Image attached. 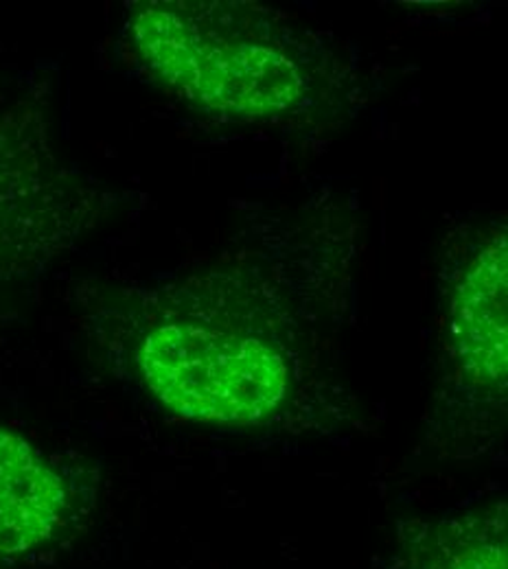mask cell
I'll list each match as a JSON object with an SVG mask.
<instances>
[{
	"label": "cell",
	"instance_id": "6da1fadb",
	"mask_svg": "<svg viewBox=\"0 0 508 569\" xmlns=\"http://www.w3.org/2000/svg\"><path fill=\"white\" fill-rule=\"evenodd\" d=\"M128 36L165 90L226 121H300L331 108L349 83L325 33L252 2H141Z\"/></svg>",
	"mask_w": 508,
	"mask_h": 569
},
{
	"label": "cell",
	"instance_id": "7a4b0ae2",
	"mask_svg": "<svg viewBox=\"0 0 508 569\" xmlns=\"http://www.w3.org/2000/svg\"><path fill=\"white\" fill-rule=\"evenodd\" d=\"M135 368L147 392L180 419L216 427L272 423L293 392V359L147 305Z\"/></svg>",
	"mask_w": 508,
	"mask_h": 569
},
{
	"label": "cell",
	"instance_id": "3957f363",
	"mask_svg": "<svg viewBox=\"0 0 508 569\" xmlns=\"http://www.w3.org/2000/svg\"><path fill=\"white\" fill-rule=\"evenodd\" d=\"M447 342L460 386L507 401V230H482L447 272Z\"/></svg>",
	"mask_w": 508,
	"mask_h": 569
},
{
	"label": "cell",
	"instance_id": "277c9868",
	"mask_svg": "<svg viewBox=\"0 0 508 569\" xmlns=\"http://www.w3.org/2000/svg\"><path fill=\"white\" fill-rule=\"evenodd\" d=\"M73 480L62 465L0 426V569L49 548L74 515Z\"/></svg>",
	"mask_w": 508,
	"mask_h": 569
},
{
	"label": "cell",
	"instance_id": "5b68a950",
	"mask_svg": "<svg viewBox=\"0 0 508 569\" xmlns=\"http://www.w3.org/2000/svg\"><path fill=\"white\" fill-rule=\"evenodd\" d=\"M507 508L454 517L410 532L408 569H508Z\"/></svg>",
	"mask_w": 508,
	"mask_h": 569
},
{
	"label": "cell",
	"instance_id": "8992f818",
	"mask_svg": "<svg viewBox=\"0 0 508 569\" xmlns=\"http://www.w3.org/2000/svg\"><path fill=\"white\" fill-rule=\"evenodd\" d=\"M29 169V167H27ZM18 160L2 153L0 147V243L9 237L11 226H20V219H29V209L38 202H24L38 193L40 182L29 178Z\"/></svg>",
	"mask_w": 508,
	"mask_h": 569
}]
</instances>
